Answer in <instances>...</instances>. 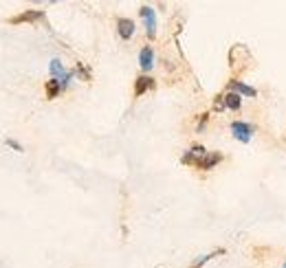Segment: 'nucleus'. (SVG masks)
<instances>
[{
    "mask_svg": "<svg viewBox=\"0 0 286 268\" xmlns=\"http://www.w3.org/2000/svg\"><path fill=\"white\" fill-rule=\"evenodd\" d=\"M229 130H231V134H233V139L236 141H240V143H251V139L255 136L257 132V128L253 123H249V121H242V119H236V121H231V125H229Z\"/></svg>",
    "mask_w": 286,
    "mask_h": 268,
    "instance_id": "1",
    "label": "nucleus"
},
{
    "mask_svg": "<svg viewBox=\"0 0 286 268\" xmlns=\"http://www.w3.org/2000/svg\"><path fill=\"white\" fill-rule=\"evenodd\" d=\"M139 16H141V20L145 25V35H148L150 40H154V37H157V11H154V7L143 4Z\"/></svg>",
    "mask_w": 286,
    "mask_h": 268,
    "instance_id": "2",
    "label": "nucleus"
},
{
    "mask_svg": "<svg viewBox=\"0 0 286 268\" xmlns=\"http://www.w3.org/2000/svg\"><path fill=\"white\" fill-rule=\"evenodd\" d=\"M203 156H207V149H205V145H191V148L187 149L185 154H183L181 163H183V165H194L196 167Z\"/></svg>",
    "mask_w": 286,
    "mask_h": 268,
    "instance_id": "3",
    "label": "nucleus"
},
{
    "mask_svg": "<svg viewBox=\"0 0 286 268\" xmlns=\"http://www.w3.org/2000/svg\"><path fill=\"white\" fill-rule=\"evenodd\" d=\"M229 92H236V95L240 97H249V99H253V97H257V90L253 86H249V84L240 82V79H231V82L227 84Z\"/></svg>",
    "mask_w": 286,
    "mask_h": 268,
    "instance_id": "4",
    "label": "nucleus"
},
{
    "mask_svg": "<svg viewBox=\"0 0 286 268\" xmlns=\"http://www.w3.org/2000/svg\"><path fill=\"white\" fill-rule=\"evenodd\" d=\"M134 31H137L134 20H130V18H117V33H119L121 40H132Z\"/></svg>",
    "mask_w": 286,
    "mask_h": 268,
    "instance_id": "5",
    "label": "nucleus"
},
{
    "mask_svg": "<svg viewBox=\"0 0 286 268\" xmlns=\"http://www.w3.org/2000/svg\"><path fill=\"white\" fill-rule=\"evenodd\" d=\"M154 62H157V55H154V49H152V46H143V49L139 51V66H141L143 73L152 70V68H154Z\"/></svg>",
    "mask_w": 286,
    "mask_h": 268,
    "instance_id": "6",
    "label": "nucleus"
},
{
    "mask_svg": "<svg viewBox=\"0 0 286 268\" xmlns=\"http://www.w3.org/2000/svg\"><path fill=\"white\" fill-rule=\"evenodd\" d=\"M152 88H154V79L150 75H139L134 79V97H141L148 90H152Z\"/></svg>",
    "mask_w": 286,
    "mask_h": 268,
    "instance_id": "7",
    "label": "nucleus"
},
{
    "mask_svg": "<svg viewBox=\"0 0 286 268\" xmlns=\"http://www.w3.org/2000/svg\"><path fill=\"white\" fill-rule=\"evenodd\" d=\"M218 163H222V154L220 152H207V156H203L198 161V169H205V172H207V169H214L216 165H218Z\"/></svg>",
    "mask_w": 286,
    "mask_h": 268,
    "instance_id": "8",
    "label": "nucleus"
},
{
    "mask_svg": "<svg viewBox=\"0 0 286 268\" xmlns=\"http://www.w3.org/2000/svg\"><path fill=\"white\" fill-rule=\"evenodd\" d=\"M222 101H224V108H227V110H231V112L242 110V97L236 95V92H227V95L222 97Z\"/></svg>",
    "mask_w": 286,
    "mask_h": 268,
    "instance_id": "9",
    "label": "nucleus"
},
{
    "mask_svg": "<svg viewBox=\"0 0 286 268\" xmlns=\"http://www.w3.org/2000/svg\"><path fill=\"white\" fill-rule=\"evenodd\" d=\"M42 16H44V11L31 9V11H25V13H20V16L11 18V22H13V25H20V22H35V20H40Z\"/></svg>",
    "mask_w": 286,
    "mask_h": 268,
    "instance_id": "10",
    "label": "nucleus"
},
{
    "mask_svg": "<svg viewBox=\"0 0 286 268\" xmlns=\"http://www.w3.org/2000/svg\"><path fill=\"white\" fill-rule=\"evenodd\" d=\"M49 70H51V79H62L64 75L68 73V70L64 68L62 60H58V58H53V60H51V64H49Z\"/></svg>",
    "mask_w": 286,
    "mask_h": 268,
    "instance_id": "11",
    "label": "nucleus"
},
{
    "mask_svg": "<svg viewBox=\"0 0 286 268\" xmlns=\"http://www.w3.org/2000/svg\"><path fill=\"white\" fill-rule=\"evenodd\" d=\"M62 84H60V79H49L46 82V99H55V97L62 92Z\"/></svg>",
    "mask_w": 286,
    "mask_h": 268,
    "instance_id": "12",
    "label": "nucleus"
},
{
    "mask_svg": "<svg viewBox=\"0 0 286 268\" xmlns=\"http://www.w3.org/2000/svg\"><path fill=\"white\" fill-rule=\"evenodd\" d=\"M220 253H224V251H214V253H209V255H200L198 260H196L194 264H191V268H200V266H205L209 260H214V257H216V255H220Z\"/></svg>",
    "mask_w": 286,
    "mask_h": 268,
    "instance_id": "13",
    "label": "nucleus"
},
{
    "mask_svg": "<svg viewBox=\"0 0 286 268\" xmlns=\"http://www.w3.org/2000/svg\"><path fill=\"white\" fill-rule=\"evenodd\" d=\"M207 123H209V115L205 112V115H200V121H198V125H196V132H203V130L207 128Z\"/></svg>",
    "mask_w": 286,
    "mask_h": 268,
    "instance_id": "14",
    "label": "nucleus"
},
{
    "mask_svg": "<svg viewBox=\"0 0 286 268\" xmlns=\"http://www.w3.org/2000/svg\"><path fill=\"white\" fill-rule=\"evenodd\" d=\"M7 145H11V148L16 149V152H22V145L18 143V141H13V139H7Z\"/></svg>",
    "mask_w": 286,
    "mask_h": 268,
    "instance_id": "15",
    "label": "nucleus"
},
{
    "mask_svg": "<svg viewBox=\"0 0 286 268\" xmlns=\"http://www.w3.org/2000/svg\"><path fill=\"white\" fill-rule=\"evenodd\" d=\"M282 268H286V262H284V264H282Z\"/></svg>",
    "mask_w": 286,
    "mask_h": 268,
    "instance_id": "16",
    "label": "nucleus"
}]
</instances>
